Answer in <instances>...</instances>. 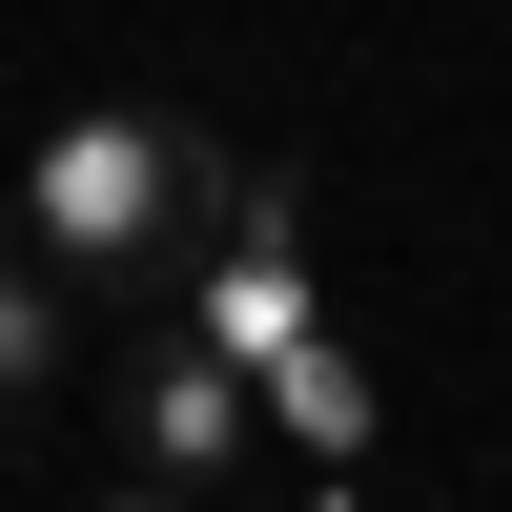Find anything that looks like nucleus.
<instances>
[{
	"instance_id": "7ed1b4c3",
	"label": "nucleus",
	"mask_w": 512,
	"mask_h": 512,
	"mask_svg": "<svg viewBox=\"0 0 512 512\" xmlns=\"http://www.w3.org/2000/svg\"><path fill=\"white\" fill-rule=\"evenodd\" d=\"M62 369H82V287L21 246V205H0V431H41L62 410Z\"/></svg>"
},
{
	"instance_id": "423d86ee",
	"label": "nucleus",
	"mask_w": 512,
	"mask_h": 512,
	"mask_svg": "<svg viewBox=\"0 0 512 512\" xmlns=\"http://www.w3.org/2000/svg\"><path fill=\"white\" fill-rule=\"evenodd\" d=\"M103 512H205V492H164V472H144V492H103Z\"/></svg>"
},
{
	"instance_id": "20e7f679",
	"label": "nucleus",
	"mask_w": 512,
	"mask_h": 512,
	"mask_svg": "<svg viewBox=\"0 0 512 512\" xmlns=\"http://www.w3.org/2000/svg\"><path fill=\"white\" fill-rule=\"evenodd\" d=\"M185 328H205L226 369H267L287 328H328V308H308V246H226V226H205V308H185Z\"/></svg>"
},
{
	"instance_id": "f03ea898",
	"label": "nucleus",
	"mask_w": 512,
	"mask_h": 512,
	"mask_svg": "<svg viewBox=\"0 0 512 512\" xmlns=\"http://www.w3.org/2000/svg\"><path fill=\"white\" fill-rule=\"evenodd\" d=\"M123 451H144L164 492H205L246 451V369L205 349V328H144V349H123Z\"/></svg>"
},
{
	"instance_id": "f257e3e1",
	"label": "nucleus",
	"mask_w": 512,
	"mask_h": 512,
	"mask_svg": "<svg viewBox=\"0 0 512 512\" xmlns=\"http://www.w3.org/2000/svg\"><path fill=\"white\" fill-rule=\"evenodd\" d=\"M205 185H226V144L205 123H164V103H82V123H41V164L0 205H21V246L62 287H123V267H164V246H205Z\"/></svg>"
},
{
	"instance_id": "39448f33",
	"label": "nucleus",
	"mask_w": 512,
	"mask_h": 512,
	"mask_svg": "<svg viewBox=\"0 0 512 512\" xmlns=\"http://www.w3.org/2000/svg\"><path fill=\"white\" fill-rule=\"evenodd\" d=\"M246 410H267V431H308V451H369V369L328 349V328H287V349L246 369Z\"/></svg>"
}]
</instances>
